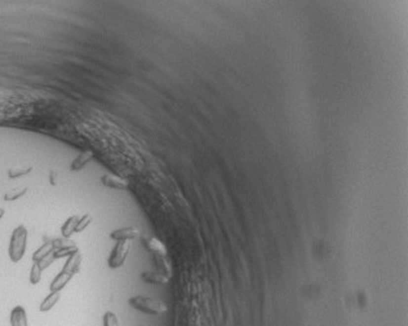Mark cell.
Returning <instances> with one entry per match:
<instances>
[{"label": "cell", "mask_w": 408, "mask_h": 326, "mask_svg": "<svg viewBox=\"0 0 408 326\" xmlns=\"http://www.w3.org/2000/svg\"><path fill=\"white\" fill-rule=\"evenodd\" d=\"M27 234L29 233H27V229L25 226H18L12 232L8 254H9L10 260L13 263H18L24 258L25 251H26Z\"/></svg>", "instance_id": "6da1fadb"}, {"label": "cell", "mask_w": 408, "mask_h": 326, "mask_svg": "<svg viewBox=\"0 0 408 326\" xmlns=\"http://www.w3.org/2000/svg\"><path fill=\"white\" fill-rule=\"evenodd\" d=\"M129 304L133 307L134 310L141 311V312L147 313V315H163L168 311V307L161 300L151 298V296L137 295L129 299Z\"/></svg>", "instance_id": "7a4b0ae2"}, {"label": "cell", "mask_w": 408, "mask_h": 326, "mask_svg": "<svg viewBox=\"0 0 408 326\" xmlns=\"http://www.w3.org/2000/svg\"><path fill=\"white\" fill-rule=\"evenodd\" d=\"M131 249V241H118V243L115 245L113 251H111L110 256H109V260H107L109 267L113 269L121 268L124 264V262L127 260L128 254H129Z\"/></svg>", "instance_id": "3957f363"}, {"label": "cell", "mask_w": 408, "mask_h": 326, "mask_svg": "<svg viewBox=\"0 0 408 326\" xmlns=\"http://www.w3.org/2000/svg\"><path fill=\"white\" fill-rule=\"evenodd\" d=\"M110 237L115 241H132L140 237V231L134 227H125L113 231Z\"/></svg>", "instance_id": "277c9868"}, {"label": "cell", "mask_w": 408, "mask_h": 326, "mask_svg": "<svg viewBox=\"0 0 408 326\" xmlns=\"http://www.w3.org/2000/svg\"><path fill=\"white\" fill-rule=\"evenodd\" d=\"M142 242L146 246L147 249L150 250L153 254H157V255H164L167 256V247L164 246V243L162 241H159L155 237H151V235H144L142 237Z\"/></svg>", "instance_id": "5b68a950"}, {"label": "cell", "mask_w": 408, "mask_h": 326, "mask_svg": "<svg viewBox=\"0 0 408 326\" xmlns=\"http://www.w3.org/2000/svg\"><path fill=\"white\" fill-rule=\"evenodd\" d=\"M10 326H29L27 313L22 306H16L10 312Z\"/></svg>", "instance_id": "8992f818"}, {"label": "cell", "mask_w": 408, "mask_h": 326, "mask_svg": "<svg viewBox=\"0 0 408 326\" xmlns=\"http://www.w3.org/2000/svg\"><path fill=\"white\" fill-rule=\"evenodd\" d=\"M101 183L105 186H107V188L117 189V190H125V189H128V183L125 180H123L119 176L110 175V174L101 176Z\"/></svg>", "instance_id": "52a82bcc"}, {"label": "cell", "mask_w": 408, "mask_h": 326, "mask_svg": "<svg viewBox=\"0 0 408 326\" xmlns=\"http://www.w3.org/2000/svg\"><path fill=\"white\" fill-rule=\"evenodd\" d=\"M81 264H82V254H81V251L78 250L77 252H74L73 255L67 258L62 271L70 273L71 276H74V275H77V273L79 272V269H81Z\"/></svg>", "instance_id": "ba28073f"}, {"label": "cell", "mask_w": 408, "mask_h": 326, "mask_svg": "<svg viewBox=\"0 0 408 326\" xmlns=\"http://www.w3.org/2000/svg\"><path fill=\"white\" fill-rule=\"evenodd\" d=\"M141 279H144L145 282L154 283V285H168L171 279L167 277L165 275L161 272H153V271H147L141 275Z\"/></svg>", "instance_id": "9c48e42d"}, {"label": "cell", "mask_w": 408, "mask_h": 326, "mask_svg": "<svg viewBox=\"0 0 408 326\" xmlns=\"http://www.w3.org/2000/svg\"><path fill=\"white\" fill-rule=\"evenodd\" d=\"M93 157H94L93 151H90V150L82 151L81 154L78 155L77 158L73 161V163H71V166H70L71 171L77 172V171H81V170H83L88 162L93 159Z\"/></svg>", "instance_id": "30bf717a"}, {"label": "cell", "mask_w": 408, "mask_h": 326, "mask_svg": "<svg viewBox=\"0 0 408 326\" xmlns=\"http://www.w3.org/2000/svg\"><path fill=\"white\" fill-rule=\"evenodd\" d=\"M71 279H73V276H71L70 273L65 272V271H61L57 276L54 277L53 281L50 282V291H53V293H60L61 290L64 289L65 286L69 283V281H70Z\"/></svg>", "instance_id": "8fae6325"}, {"label": "cell", "mask_w": 408, "mask_h": 326, "mask_svg": "<svg viewBox=\"0 0 408 326\" xmlns=\"http://www.w3.org/2000/svg\"><path fill=\"white\" fill-rule=\"evenodd\" d=\"M154 260H155V263H157L158 272L163 273V275H165V276L171 279L172 266H171V262L168 260L167 256L157 255V254H154Z\"/></svg>", "instance_id": "7c38bea8"}, {"label": "cell", "mask_w": 408, "mask_h": 326, "mask_svg": "<svg viewBox=\"0 0 408 326\" xmlns=\"http://www.w3.org/2000/svg\"><path fill=\"white\" fill-rule=\"evenodd\" d=\"M79 216L78 215H73L70 218L67 219L66 222L64 223V226L61 227V233H62V237H66V238H70L71 235L75 233V229H77L78 222H79Z\"/></svg>", "instance_id": "4fadbf2b"}, {"label": "cell", "mask_w": 408, "mask_h": 326, "mask_svg": "<svg viewBox=\"0 0 408 326\" xmlns=\"http://www.w3.org/2000/svg\"><path fill=\"white\" fill-rule=\"evenodd\" d=\"M60 298V293H53V291H50V293L44 298L43 302L41 303L39 311H41V312H48V311H50L56 304H57Z\"/></svg>", "instance_id": "5bb4252c"}, {"label": "cell", "mask_w": 408, "mask_h": 326, "mask_svg": "<svg viewBox=\"0 0 408 326\" xmlns=\"http://www.w3.org/2000/svg\"><path fill=\"white\" fill-rule=\"evenodd\" d=\"M53 251H54V247H53V245H52V242L43 243V245H41V247H39V249H38L37 251L33 254V260L35 263H39L41 259H43V258L48 256Z\"/></svg>", "instance_id": "9a60e30c"}, {"label": "cell", "mask_w": 408, "mask_h": 326, "mask_svg": "<svg viewBox=\"0 0 408 326\" xmlns=\"http://www.w3.org/2000/svg\"><path fill=\"white\" fill-rule=\"evenodd\" d=\"M27 192V186L26 185H21V186H16V188L10 189L8 192H5V194L3 195V199L5 202H12L16 201V199L21 198L22 195L26 194Z\"/></svg>", "instance_id": "2e32d148"}, {"label": "cell", "mask_w": 408, "mask_h": 326, "mask_svg": "<svg viewBox=\"0 0 408 326\" xmlns=\"http://www.w3.org/2000/svg\"><path fill=\"white\" fill-rule=\"evenodd\" d=\"M31 171H33V166H26V167L10 168L9 171H8V178H9V179L21 178V176L29 175V174H30Z\"/></svg>", "instance_id": "e0dca14e"}, {"label": "cell", "mask_w": 408, "mask_h": 326, "mask_svg": "<svg viewBox=\"0 0 408 326\" xmlns=\"http://www.w3.org/2000/svg\"><path fill=\"white\" fill-rule=\"evenodd\" d=\"M52 245H53L54 250H60V249H67V247H74L77 246V243L74 242L73 239L66 238V237H61V238H56L52 241Z\"/></svg>", "instance_id": "ac0fdd59"}, {"label": "cell", "mask_w": 408, "mask_h": 326, "mask_svg": "<svg viewBox=\"0 0 408 326\" xmlns=\"http://www.w3.org/2000/svg\"><path fill=\"white\" fill-rule=\"evenodd\" d=\"M41 268L39 267V264L38 263L34 262V264L31 266V269H30V282L33 283V285H37V283L41 282Z\"/></svg>", "instance_id": "d6986e66"}, {"label": "cell", "mask_w": 408, "mask_h": 326, "mask_svg": "<svg viewBox=\"0 0 408 326\" xmlns=\"http://www.w3.org/2000/svg\"><path fill=\"white\" fill-rule=\"evenodd\" d=\"M78 246H74V247H67V249H60V250H54L53 251V256L54 259H61V258H69L74 254V252L78 251Z\"/></svg>", "instance_id": "ffe728a7"}, {"label": "cell", "mask_w": 408, "mask_h": 326, "mask_svg": "<svg viewBox=\"0 0 408 326\" xmlns=\"http://www.w3.org/2000/svg\"><path fill=\"white\" fill-rule=\"evenodd\" d=\"M102 321H104V326H121L118 316L114 312H111V311H107L105 313Z\"/></svg>", "instance_id": "44dd1931"}, {"label": "cell", "mask_w": 408, "mask_h": 326, "mask_svg": "<svg viewBox=\"0 0 408 326\" xmlns=\"http://www.w3.org/2000/svg\"><path fill=\"white\" fill-rule=\"evenodd\" d=\"M90 223H92V215H90V214H84V215L82 216L81 219H79V222H78V226H77V229H75V233L84 231V229L89 226Z\"/></svg>", "instance_id": "7402d4cb"}, {"label": "cell", "mask_w": 408, "mask_h": 326, "mask_svg": "<svg viewBox=\"0 0 408 326\" xmlns=\"http://www.w3.org/2000/svg\"><path fill=\"white\" fill-rule=\"evenodd\" d=\"M54 260H56V259H54L53 252H52V254H49V255H48V256H45V258H43V259H41V262L38 263V264H39V267H41V271H43V269L48 268V267H49L50 264H53Z\"/></svg>", "instance_id": "603a6c76"}, {"label": "cell", "mask_w": 408, "mask_h": 326, "mask_svg": "<svg viewBox=\"0 0 408 326\" xmlns=\"http://www.w3.org/2000/svg\"><path fill=\"white\" fill-rule=\"evenodd\" d=\"M50 184H52V185L56 184V178H54V172L53 171L50 172Z\"/></svg>", "instance_id": "cb8c5ba5"}, {"label": "cell", "mask_w": 408, "mask_h": 326, "mask_svg": "<svg viewBox=\"0 0 408 326\" xmlns=\"http://www.w3.org/2000/svg\"><path fill=\"white\" fill-rule=\"evenodd\" d=\"M4 214H5V211H4L3 209H0V219L3 218V216H4Z\"/></svg>", "instance_id": "d4e9b609"}]
</instances>
